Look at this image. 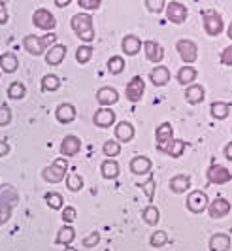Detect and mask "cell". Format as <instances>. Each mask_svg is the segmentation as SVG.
Segmentation results:
<instances>
[{
    "label": "cell",
    "instance_id": "1",
    "mask_svg": "<svg viewBox=\"0 0 232 251\" xmlns=\"http://www.w3.org/2000/svg\"><path fill=\"white\" fill-rule=\"evenodd\" d=\"M72 30L76 32V36L83 42H93L94 40V26H93V15L89 13H76L72 15Z\"/></svg>",
    "mask_w": 232,
    "mask_h": 251
},
{
    "label": "cell",
    "instance_id": "2",
    "mask_svg": "<svg viewBox=\"0 0 232 251\" xmlns=\"http://www.w3.org/2000/svg\"><path fill=\"white\" fill-rule=\"evenodd\" d=\"M55 42H57V34L55 32H47L46 36H34V34H30V36H25V40H23V48L30 55H36L38 57L47 48H53Z\"/></svg>",
    "mask_w": 232,
    "mask_h": 251
},
{
    "label": "cell",
    "instance_id": "3",
    "mask_svg": "<svg viewBox=\"0 0 232 251\" xmlns=\"http://www.w3.org/2000/svg\"><path fill=\"white\" fill-rule=\"evenodd\" d=\"M66 170H68V163H66V159H55L49 166H46L44 170H42V177L47 181V183H59V181H63L66 176Z\"/></svg>",
    "mask_w": 232,
    "mask_h": 251
},
{
    "label": "cell",
    "instance_id": "4",
    "mask_svg": "<svg viewBox=\"0 0 232 251\" xmlns=\"http://www.w3.org/2000/svg\"><path fill=\"white\" fill-rule=\"evenodd\" d=\"M202 15V21H204V28L209 36H219L225 28V23H223V17H221L219 12L215 10H204L200 13Z\"/></svg>",
    "mask_w": 232,
    "mask_h": 251
},
{
    "label": "cell",
    "instance_id": "5",
    "mask_svg": "<svg viewBox=\"0 0 232 251\" xmlns=\"http://www.w3.org/2000/svg\"><path fill=\"white\" fill-rule=\"evenodd\" d=\"M17 201H19V197H17V193H15L13 187L0 189V214H4L0 223H4L6 219H10V214H12L13 206L17 204Z\"/></svg>",
    "mask_w": 232,
    "mask_h": 251
},
{
    "label": "cell",
    "instance_id": "6",
    "mask_svg": "<svg viewBox=\"0 0 232 251\" xmlns=\"http://www.w3.org/2000/svg\"><path fill=\"white\" fill-rule=\"evenodd\" d=\"M206 176H208V181H209V183H215V185H225V183L232 181L231 170H229L227 166H221V164H217V163H213L208 168Z\"/></svg>",
    "mask_w": 232,
    "mask_h": 251
},
{
    "label": "cell",
    "instance_id": "7",
    "mask_svg": "<svg viewBox=\"0 0 232 251\" xmlns=\"http://www.w3.org/2000/svg\"><path fill=\"white\" fill-rule=\"evenodd\" d=\"M166 17L170 23H174V25H181V23H185V19H187V6L185 4H181V2H168L166 4Z\"/></svg>",
    "mask_w": 232,
    "mask_h": 251
},
{
    "label": "cell",
    "instance_id": "8",
    "mask_svg": "<svg viewBox=\"0 0 232 251\" xmlns=\"http://www.w3.org/2000/svg\"><path fill=\"white\" fill-rule=\"evenodd\" d=\"M176 48H178V53H180V57L189 64H193L196 59H198V48H196V44H194L193 40H180L178 44H176Z\"/></svg>",
    "mask_w": 232,
    "mask_h": 251
},
{
    "label": "cell",
    "instance_id": "9",
    "mask_svg": "<svg viewBox=\"0 0 232 251\" xmlns=\"http://www.w3.org/2000/svg\"><path fill=\"white\" fill-rule=\"evenodd\" d=\"M32 23L42 28V30H47V32H51L55 25H57V21H55V15H53L49 10H46V8H38L34 15H32Z\"/></svg>",
    "mask_w": 232,
    "mask_h": 251
},
{
    "label": "cell",
    "instance_id": "10",
    "mask_svg": "<svg viewBox=\"0 0 232 251\" xmlns=\"http://www.w3.org/2000/svg\"><path fill=\"white\" fill-rule=\"evenodd\" d=\"M208 195L204 191H193L189 197H187V208L189 212L193 214H202L204 210H208Z\"/></svg>",
    "mask_w": 232,
    "mask_h": 251
},
{
    "label": "cell",
    "instance_id": "11",
    "mask_svg": "<svg viewBox=\"0 0 232 251\" xmlns=\"http://www.w3.org/2000/svg\"><path fill=\"white\" fill-rule=\"evenodd\" d=\"M208 212H209V217H213V219H223L231 214V202L223 197H217L215 201L208 204Z\"/></svg>",
    "mask_w": 232,
    "mask_h": 251
},
{
    "label": "cell",
    "instance_id": "12",
    "mask_svg": "<svg viewBox=\"0 0 232 251\" xmlns=\"http://www.w3.org/2000/svg\"><path fill=\"white\" fill-rule=\"evenodd\" d=\"M143 91H145V83L140 75H134L127 85V99L130 102H140L143 97Z\"/></svg>",
    "mask_w": 232,
    "mask_h": 251
},
{
    "label": "cell",
    "instance_id": "13",
    "mask_svg": "<svg viewBox=\"0 0 232 251\" xmlns=\"http://www.w3.org/2000/svg\"><path fill=\"white\" fill-rule=\"evenodd\" d=\"M143 51H145V57H147V61H151V63H159L162 61V57H164V50H162V46L159 44V42H155V40H147V42H143Z\"/></svg>",
    "mask_w": 232,
    "mask_h": 251
},
{
    "label": "cell",
    "instance_id": "14",
    "mask_svg": "<svg viewBox=\"0 0 232 251\" xmlns=\"http://www.w3.org/2000/svg\"><path fill=\"white\" fill-rule=\"evenodd\" d=\"M172 136H174V128H172V125H170L168 121L161 123L159 128H157V148H159L161 151H164L168 148V144L174 140Z\"/></svg>",
    "mask_w": 232,
    "mask_h": 251
},
{
    "label": "cell",
    "instance_id": "15",
    "mask_svg": "<svg viewBox=\"0 0 232 251\" xmlns=\"http://www.w3.org/2000/svg\"><path fill=\"white\" fill-rule=\"evenodd\" d=\"M81 150V140L74 136V134H68L63 142H61V153L65 155V157H74L77 155Z\"/></svg>",
    "mask_w": 232,
    "mask_h": 251
},
{
    "label": "cell",
    "instance_id": "16",
    "mask_svg": "<svg viewBox=\"0 0 232 251\" xmlns=\"http://www.w3.org/2000/svg\"><path fill=\"white\" fill-rule=\"evenodd\" d=\"M116 123V112L112 108H100L94 113V125L100 128H108Z\"/></svg>",
    "mask_w": 232,
    "mask_h": 251
},
{
    "label": "cell",
    "instance_id": "17",
    "mask_svg": "<svg viewBox=\"0 0 232 251\" xmlns=\"http://www.w3.org/2000/svg\"><path fill=\"white\" fill-rule=\"evenodd\" d=\"M66 57V46L63 44H55L53 48H49V51L46 53V63L51 64V66H57L65 61Z\"/></svg>",
    "mask_w": 232,
    "mask_h": 251
},
{
    "label": "cell",
    "instance_id": "18",
    "mask_svg": "<svg viewBox=\"0 0 232 251\" xmlns=\"http://www.w3.org/2000/svg\"><path fill=\"white\" fill-rule=\"evenodd\" d=\"M55 117H57V121H59V123H65V125H68V123H72V121L76 119V108H74L72 104L65 102V104H61V106L57 108Z\"/></svg>",
    "mask_w": 232,
    "mask_h": 251
},
{
    "label": "cell",
    "instance_id": "19",
    "mask_svg": "<svg viewBox=\"0 0 232 251\" xmlns=\"http://www.w3.org/2000/svg\"><path fill=\"white\" fill-rule=\"evenodd\" d=\"M96 100H98L100 106L108 108V106H112V104H116L119 100V93L114 87H102L96 93Z\"/></svg>",
    "mask_w": 232,
    "mask_h": 251
},
{
    "label": "cell",
    "instance_id": "20",
    "mask_svg": "<svg viewBox=\"0 0 232 251\" xmlns=\"http://www.w3.org/2000/svg\"><path fill=\"white\" fill-rule=\"evenodd\" d=\"M121 48H123V53L125 55H138L140 50H142V42H140V38L134 36V34H129V36L123 38V42H121Z\"/></svg>",
    "mask_w": 232,
    "mask_h": 251
},
{
    "label": "cell",
    "instance_id": "21",
    "mask_svg": "<svg viewBox=\"0 0 232 251\" xmlns=\"http://www.w3.org/2000/svg\"><path fill=\"white\" fill-rule=\"evenodd\" d=\"M151 159H147V157H134L132 161H130V170H132V174H136V176H143V174H149L151 172Z\"/></svg>",
    "mask_w": 232,
    "mask_h": 251
},
{
    "label": "cell",
    "instance_id": "22",
    "mask_svg": "<svg viewBox=\"0 0 232 251\" xmlns=\"http://www.w3.org/2000/svg\"><path fill=\"white\" fill-rule=\"evenodd\" d=\"M231 250V236L225 232H217L209 238V251H229Z\"/></svg>",
    "mask_w": 232,
    "mask_h": 251
},
{
    "label": "cell",
    "instance_id": "23",
    "mask_svg": "<svg viewBox=\"0 0 232 251\" xmlns=\"http://www.w3.org/2000/svg\"><path fill=\"white\" fill-rule=\"evenodd\" d=\"M149 79H151V83H153L155 87H162V85H166L168 81H170V70H168L166 66H157V68L151 70Z\"/></svg>",
    "mask_w": 232,
    "mask_h": 251
},
{
    "label": "cell",
    "instance_id": "24",
    "mask_svg": "<svg viewBox=\"0 0 232 251\" xmlns=\"http://www.w3.org/2000/svg\"><path fill=\"white\" fill-rule=\"evenodd\" d=\"M116 136H117V142L129 144L130 140L134 138V126L130 125L129 121H121V123L116 126Z\"/></svg>",
    "mask_w": 232,
    "mask_h": 251
},
{
    "label": "cell",
    "instance_id": "25",
    "mask_svg": "<svg viewBox=\"0 0 232 251\" xmlns=\"http://www.w3.org/2000/svg\"><path fill=\"white\" fill-rule=\"evenodd\" d=\"M204 97H206V91H204L202 85H191L185 91V100L189 104H200L204 100Z\"/></svg>",
    "mask_w": 232,
    "mask_h": 251
},
{
    "label": "cell",
    "instance_id": "26",
    "mask_svg": "<svg viewBox=\"0 0 232 251\" xmlns=\"http://www.w3.org/2000/svg\"><path fill=\"white\" fill-rule=\"evenodd\" d=\"M19 66V61L15 57V53H4L0 55V68L6 72V74H13Z\"/></svg>",
    "mask_w": 232,
    "mask_h": 251
},
{
    "label": "cell",
    "instance_id": "27",
    "mask_svg": "<svg viewBox=\"0 0 232 251\" xmlns=\"http://www.w3.org/2000/svg\"><path fill=\"white\" fill-rule=\"evenodd\" d=\"M196 75H198L196 68L185 64V66H181L180 70H178V81H180L181 85H191L194 79H196Z\"/></svg>",
    "mask_w": 232,
    "mask_h": 251
},
{
    "label": "cell",
    "instance_id": "28",
    "mask_svg": "<svg viewBox=\"0 0 232 251\" xmlns=\"http://www.w3.org/2000/svg\"><path fill=\"white\" fill-rule=\"evenodd\" d=\"M229 112H231V106H229L227 102L215 100V102H211V106H209V113H211L213 119H227V117H229Z\"/></svg>",
    "mask_w": 232,
    "mask_h": 251
},
{
    "label": "cell",
    "instance_id": "29",
    "mask_svg": "<svg viewBox=\"0 0 232 251\" xmlns=\"http://www.w3.org/2000/svg\"><path fill=\"white\" fill-rule=\"evenodd\" d=\"M189 187H191V177L189 176L180 174V176H174L170 179V189H172L174 193H185Z\"/></svg>",
    "mask_w": 232,
    "mask_h": 251
},
{
    "label": "cell",
    "instance_id": "30",
    "mask_svg": "<svg viewBox=\"0 0 232 251\" xmlns=\"http://www.w3.org/2000/svg\"><path fill=\"white\" fill-rule=\"evenodd\" d=\"M76 238V230H74V226H63L61 230H59V234H57V240H55V244H61V246H70L72 242Z\"/></svg>",
    "mask_w": 232,
    "mask_h": 251
},
{
    "label": "cell",
    "instance_id": "31",
    "mask_svg": "<svg viewBox=\"0 0 232 251\" xmlns=\"http://www.w3.org/2000/svg\"><path fill=\"white\" fill-rule=\"evenodd\" d=\"M100 170H102V176L106 179H116L119 176V164L114 159H106L102 164H100Z\"/></svg>",
    "mask_w": 232,
    "mask_h": 251
},
{
    "label": "cell",
    "instance_id": "32",
    "mask_svg": "<svg viewBox=\"0 0 232 251\" xmlns=\"http://www.w3.org/2000/svg\"><path fill=\"white\" fill-rule=\"evenodd\" d=\"M142 219L147 223V225H157V223H159V219H161V212H159V208L153 206V204L145 206V208L142 210Z\"/></svg>",
    "mask_w": 232,
    "mask_h": 251
},
{
    "label": "cell",
    "instance_id": "33",
    "mask_svg": "<svg viewBox=\"0 0 232 251\" xmlns=\"http://www.w3.org/2000/svg\"><path fill=\"white\" fill-rule=\"evenodd\" d=\"M185 150H187V142H185V140H176V138H174L170 144H168V148L164 150V153H168L170 157H181Z\"/></svg>",
    "mask_w": 232,
    "mask_h": 251
},
{
    "label": "cell",
    "instance_id": "34",
    "mask_svg": "<svg viewBox=\"0 0 232 251\" xmlns=\"http://www.w3.org/2000/svg\"><path fill=\"white\" fill-rule=\"evenodd\" d=\"M59 87H61V79H59V75L47 74L42 77V89H44V91L53 93V91H57Z\"/></svg>",
    "mask_w": 232,
    "mask_h": 251
},
{
    "label": "cell",
    "instance_id": "35",
    "mask_svg": "<svg viewBox=\"0 0 232 251\" xmlns=\"http://www.w3.org/2000/svg\"><path fill=\"white\" fill-rule=\"evenodd\" d=\"M25 95H26V87L21 81H13L12 85L8 87V97L12 100H21V99H25Z\"/></svg>",
    "mask_w": 232,
    "mask_h": 251
},
{
    "label": "cell",
    "instance_id": "36",
    "mask_svg": "<svg viewBox=\"0 0 232 251\" xmlns=\"http://www.w3.org/2000/svg\"><path fill=\"white\" fill-rule=\"evenodd\" d=\"M102 151L108 159H114V157H117L121 153V146H119L117 140H108V142H104Z\"/></svg>",
    "mask_w": 232,
    "mask_h": 251
},
{
    "label": "cell",
    "instance_id": "37",
    "mask_svg": "<svg viewBox=\"0 0 232 251\" xmlns=\"http://www.w3.org/2000/svg\"><path fill=\"white\" fill-rule=\"evenodd\" d=\"M91 55H93V48L91 46H79L76 51V61L79 64H87L91 61Z\"/></svg>",
    "mask_w": 232,
    "mask_h": 251
},
{
    "label": "cell",
    "instance_id": "38",
    "mask_svg": "<svg viewBox=\"0 0 232 251\" xmlns=\"http://www.w3.org/2000/svg\"><path fill=\"white\" fill-rule=\"evenodd\" d=\"M46 202H47V206H49L51 210H61L63 204H65L61 193H46Z\"/></svg>",
    "mask_w": 232,
    "mask_h": 251
},
{
    "label": "cell",
    "instance_id": "39",
    "mask_svg": "<svg viewBox=\"0 0 232 251\" xmlns=\"http://www.w3.org/2000/svg\"><path fill=\"white\" fill-rule=\"evenodd\" d=\"M108 70L112 72V74H121L123 70H125V61H123V57H112L110 61H108Z\"/></svg>",
    "mask_w": 232,
    "mask_h": 251
},
{
    "label": "cell",
    "instance_id": "40",
    "mask_svg": "<svg viewBox=\"0 0 232 251\" xmlns=\"http://www.w3.org/2000/svg\"><path fill=\"white\" fill-rule=\"evenodd\" d=\"M66 187L76 193V191H79V189L83 187V177L77 176V174H70V176L66 177Z\"/></svg>",
    "mask_w": 232,
    "mask_h": 251
},
{
    "label": "cell",
    "instance_id": "41",
    "mask_svg": "<svg viewBox=\"0 0 232 251\" xmlns=\"http://www.w3.org/2000/svg\"><path fill=\"white\" fill-rule=\"evenodd\" d=\"M140 187H142V191L145 193V197L149 199V201H153L155 199V187H157V181H155V177L151 176L147 181H143V183H140Z\"/></svg>",
    "mask_w": 232,
    "mask_h": 251
},
{
    "label": "cell",
    "instance_id": "42",
    "mask_svg": "<svg viewBox=\"0 0 232 251\" xmlns=\"http://www.w3.org/2000/svg\"><path fill=\"white\" fill-rule=\"evenodd\" d=\"M149 242H151L153 248H162V246L168 242V234L164 232V230H157V232L151 234V240H149Z\"/></svg>",
    "mask_w": 232,
    "mask_h": 251
},
{
    "label": "cell",
    "instance_id": "43",
    "mask_svg": "<svg viewBox=\"0 0 232 251\" xmlns=\"http://www.w3.org/2000/svg\"><path fill=\"white\" fill-rule=\"evenodd\" d=\"M145 8L151 13H159L166 8V2L164 0H145Z\"/></svg>",
    "mask_w": 232,
    "mask_h": 251
},
{
    "label": "cell",
    "instance_id": "44",
    "mask_svg": "<svg viewBox=\"0 0 232 251\" xmlns=\"http://www.w3.org/2000/svg\"><path fill=\"white\" fill-rule=\"evenodd\" d=\"M10 121H12V110L4 104V106H0V126L10 125Z\"/></svg>",
    "mask_w": 232,
    "mask_h": 251
},
{
    "label": "cell",
    "instance_id": "45",
    "mask_svg": "<svg viewBox=\"0 0 232 251\" xmlns=\"http://www.w3.org/2000/svg\"><path fill=\"white\" fill-rule=\"evenodd\" d=\"M77 6L81 10H96L100 8V0H77Z\"/></svg>",
    "mask_w": 232,
    "mask_h": 251
},
{
    "label": "cell",
    "instance_id": "46",
    "mask_svg": "<svg viewBox=\"0 0 232 251\" xmlns=\"http://www.w3.org/2000/svg\"><path fill=\"white\" fill-rule=\"evenodd\" d=\"M63 219H65V223H72V221H76V208H72V206H66L65 210H63Z\"/></svg>",
    "mask_w": 232,
    "mask_h": 251
},
{
    "label": "cell",
    "instance_id": "47",
    "mask_svg": "<svg viewBox=\"0 0 232 251\" xmlns=\"http://www.w3.org/2000/svg\"><path fill=\"white\" fill-rule=\"evenodd\" d=\"M98 242H100V234L98 232H91L87 238H83V246L85 248H94Z\"/></svg>",
    "mask_w": 232,
    "mask_h": 251
},
{
    "label": "cell",
    "instance_id": "48",
    "mask_svg": "<svg viewBox=\"0 0 232 251\" xmlns=\"http://www.w3.org/2000/svg\"><path fill=\"white\" fill-rule=\"evenodd\" d=\"M221 63L227 64V66H232V46L221 51Z\"/></svg>",
    "mask_w": 232,
    "mask_h": 251
},
{
    "label": "cell",
    "instance_id": "49",
    "mask_svg": "<svg viewBox=\"0 0 232 251\" xmlns=\"http://www.w3.org/2000/svg\"><path fill=\"white\" fill-rule=\"evenodd\" d=\"M8 23V10H6V4L0 0V25H6Z\"/></svg>",
    "mask_w": 232,
    "mask_h": 251
},
{
    "label": "cell",
    "instance_id": "50",
    "mask_svg": "<svg viewBox=\"0 0 232 251\" xmlns=\"http://www.w3.org/2000/svg\"><path fill=\"white\" fill-rule=\"evenodd\" d=\"M8 153H10V146L0 140V157H4V155H8Z\"/></svg>",
    "mask_w": 232,
    "mask_h": 251
},
{
    "label": "cell",
    "instance_id": "51",
    "mask_svg": "<svg viewBox=\"0 0 232 251\" xmlns=\"http://www.w3.org/2000/svg\"><path fill=\"white\" fill-rule=\"evenodd\" d=\"M225 157H227L229 161H232V142L227 144V148H225Z\"/></svg>",
    "mask_w": 232,
    "mask_h": 251
},
{
    "label": "cell",
    "instance_id": "52",
    "mask_svg": "<svg viewBox=\"0 0 232 251\" xmlns=\"http://www.w3.org/2000/svg\"><path fill=\"white\" fill-rule=\"evenodd\" d=\"M55 4H57L59 8H65V6H68V4H70V0H57Z\"/></svg>",
    "mask_w": 232,
    "mask_h": 251
},
{
    "label": "cell",
    "instance_id": "53",
    "mask_svg": "<svg viewBox=\"0 0 232 251\" xmlns=\"http://www.w3.org/2000/svg\"><path fill=\"white\" fill-rule=\"evenodd\" d=\"M227 34H229V38L232 40V23L229 25V30H227Z\"/></svg>",
    "mask_w": 232,
    "mask_h": 251
},
{
    "label": "cell",
    "instance_id": "54",
    "mask_svg": "<svg viewBox=\"0 0 232 251\" xmlns=\"http://www.w3.org/2000/svg\"><path fill=\"white\" fill-rule=\"evenodd\" d=\"M65 251H77V250H74V248H70V246H66Z\"/></svg>",
    "mask_w": 232,
    "mask_h": 251
}]
</instances>
